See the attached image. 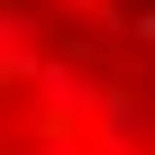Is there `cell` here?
Returning <instances> with one entry per match:
<instances>
[{
    "label": "cell",
    "mask_w": 155,
    "mask_h": 155,
    "mask_svg": "<svg viewBox=\"0 0 155 155\" xmlns=\"http://www.w3.org/2000/svg\"><path fill=\"white\" fill-rule=\"evenodd\" d=\"M0 155H155V0H0Z\"/></svg>",
    "instance_id": "6da1fadb"
}]
</instances>
